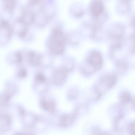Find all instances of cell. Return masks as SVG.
Listing matches in <instances>:
<instances>
[{"label":"cell","instance_id":"6da1fadb","mask_svg":"<svg viewBox=\"0 0 135 135\" xmlns=\"http://www.w3.org/2000/svg\"><path fill=\"white\" fill-rule=\"evenodd\" d=\"M66 40L65 35L62 28L57 26L52 30L48 41L49 52L54 55H59L64 51Z\"/></svg>","mask_w":135,"mask_h":135},{"label":"cell","instance_id":"7a4b0ae2","mask_svg":"<svg viewBox=\"0 0 135 135\" xmlns=\"http://www.w3.org/2000/svg\"><path fill=\"white\" fill-rule=\"evenodd\" d=\"M39 0L31 1L30 2L32 4L35 9L32 6L35 11L32 10L28 7L32 11L34 17V23L37 25L42 26L46 25L53 17V14H50V9L46 3Z\"/></svg>","mask_w":135,"mask_h":135},{"label":"cell","instance_id":"3957f363","mask_svg":"<svg viewBox=\"0 0 135 135\" xmlns=\"http://www.w3.org/2000/svg\"><path fill=\"white\" fill-rule=\"evenodd\" d=\"M88 63L95 70L99 69L102 65V58L101 54L97 51L91 52L88 57Z\"/></svg>","mask_w":135,"mask_h":135},{"label":"cell","instance_id":"277c9868","mask_svg":"<svg viewBox=\"0 0 135 135\" xmlns=\"http://www.w3.org/2000/svg\"><path fill=\"white\" fill-rule=\"evenodd\" d=\"M104 10L103 4V2L100 0L94 1L90 5V12L95 19L103 15Z\"/></svg>","mask_w":135,"mask_h":135},{"label":"cell","instance_id":"5b68a950","mask_svg":"<svg viewBox=\"0 0 135 135\" xmlns=\"http://www.w3.org/2000/svg\"><path fill=\"white\" fill-rule=\"evenodd\" d=\"M19 20L22 24L25 25L34 23V15L32 11L28 7L23 11Z\"/></svg>","mask_w":135,"mask_h":135},{"label":"cell","instance_id":"8992f818","mask_svg":"<svg viewBox=\"0 0 135 135\" xmlns=\"http://www.w3.org/2000/svg\"><path fill=\"white\" fill-rule=\"evenodd\" d=\"M0 30H2V33L4 34L8 38L10 37L13 32L12 28L9 22L4 19H2L1 20Z\"/></svg>","mask_w":135,"mask_h":135},{"label":"cell","instance_id":"52a82bcc","mask_svg":"<svg viewBox=\"0 0 135 135\" xmlns=\"http://www.w3.org/2000/svg\"><path fill=\"white\" fill-rule=\"evenodd\" d=\"M74 114L69 115H64L61 118L60 124L61 126L65 127L68 126L71 124L75 118Z\"/></svg>","mask_w":135,"mask_h":135},{"label":"cell","instance_id":"ba28073f","mask_svg":"<svg viewBox=\"0 0 135 135\" xmlns=\"http://www.w3.org/2000/svg\"><path fill=\"white\" fill-rule=\"evenodd\" d=\"M116 80L117 78L115 75H111L104 77L103 79V81L107 86L110 87L115 84Z\"/></svg>","mask_w":135,"mask_h":135},{"label":"cell","instance_id":"9c48e42d","mask_svg":"<svg viewBox=\"0 0 135 135\" xmlns=\"http://www.w3.org/2000/svg\"><path fill=\"white\" fill-rule=\"evenodd\" d=\"M17 3L16 1L15 0L4 1V8L8 12L11 13L16 6Z\"/></svg>","mask_w":135,"mask_h":135},{"label":"cell","instance_id":"30bf717a","mask_svg":"<svg viewBox=\"0 0 135 135\" xmlns=\"http://www.w3.org/2000/svg\"><path fill=\"white\" fill-rule=\"evenodd\" d=\"M120 98L122 101L126 103L129 102L131 99L129 94L126 92L123 93L121 95Z\"/></svg>","mask_w":135,"mask_h":135},{"label":"cell","instance_id":"8fae6325","mask_svg":"<svg viewBox=\"0 0 135 135\" xmlns=\"http://www.w3.org/2000/svg\"><path fill=\"white\" fill-rule=\"evenodd\" d=\"M128 131L132 135H135V122L132 123L128 127Z\"/></svg>","mask_w":135,"mask_h":135},{"label":"cell","instance_id":"7c38bea8","mask_svg":"<svg viewBox=\"0 0 135 135\" xmlns=\"http://www.w3.org/2000/svg\"><path fill=\"white\" fill-rule=\"evenodd\" d=\"M93 133L94 135H109L107 133L98 130L93 131Z\"/></svg>","mask_w":135,"mask_h":135},{"label":"cell","instance_id":"4fadbf2b","mask_svg":"<svg viewBox=\"0 0 135 135\" xmlns=\"http://www.w3.org/2000/svg\"><path fill=\"white\" fill-rule=\"evenodd\" d=\"M132 103L135 107V98L133 99V100H132Z\"/></svg>","mask_w":135,"mask_h":135},{"label":"cell","instance_id":"5bb4252c","mask_svg":"<svg viewBox=\"0 0 135 135\" xmlns=\"http://www.w3.org/2000/svg\"><path fill=\"white\" fill-rule=\"evenodd\" d=\"M16 135H30L29 134H23V133H18Z\"/></svg>","mask_w":135,"mask_h":135}]
</instances>
